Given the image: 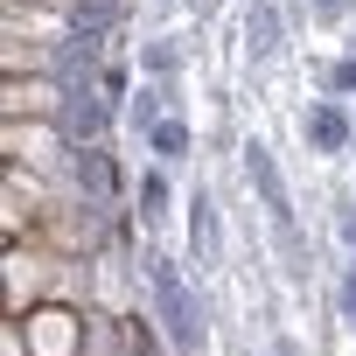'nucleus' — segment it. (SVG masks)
<instances>
[{
	"label": "nucleus",
	"instance_id": "39448f33",
	"mask_svg": "<svg viewBox=\"0 0 356 356\" xmlns=\"http://www.w3.org/2000/svg\"><path fill=\"white\" fill-rule=\"evenodd\" d=\"M300 133H307L314 154H349V112H342V98H314L300 112Z\"/></svg>",
	"mask_w": 356,
	"mask_h": 356
},
{
	"label": "nucleus",
	"instance_id": "423d86ee",
	"mask_svg": "<svg viewBox=\"0 0 356 356\" xmlns=\"http://www.w3.org/2000/svg\"><path fill=\"white\" fill-rule=\"evenodd\" d=\"M8 154L15 161H56V119H8Z\"/></svg>",
	"mask_w": 356,
	"mask_h": 356
},
{
	"label": "nucleus",
	"instance_id": "20e7f679",
	"mask_svg": "<svg viewBox=\"0 0 356 356\" xmlns=\"http://www.w3.org/2000/svg\"><path fill=\"white\" fill-rule=\"evenodd\" d=\"M0 286H8V314H29L35 300H49V293H42V252L15 238L8 259H0Z\"/></svg>",
	"mask_w": 356,
	"mask_h": 356
},
{
	"label": "nucleus",
	"instance_id": "7ed1b4c3",
	"mask_svg": "<svg viewBox=\"0 0 356 356\" xmlns=\"http://www.w3.org/2000/svg\"><path fill=\"white\" fill-rule=\"evenodd\" d=\"M0 119H63V84L56 77H8L0 84Z\"/></svg>",
	"mask_w": 356,
	"mask_h": 356
},
{
	"label": "nucleus",
	"instance_id": "9d476101",
	"mask_svg": "<svg viewBox=\"0 0 356 356\" xmlns=\"http://www.w3.org/2000/svg\"><path fill=\"white\" fill-rule=\"evenodd\" d=\"M147 154H154L161 168L189 161V126H182V119H161V126H147Z\"/></svg>",
	"mask_w": 356,
	"mask_h": 356
},
{
	"label": "nucleus",
	"instance_id": "f8f14e48",
	"mask_svg": "<svg viewBox=\"0 0 356 356\" xmlns=\"http://www.w3.org/2000/svg\"><path fill=\"white\" fill-rule=\"evenodd\" d=\"M335 314H342V328L356 335V252H349V266L335 273Z\"/></svg>",
	"mask_w": 356,
	"mask_h": 356
},
{
	"label": "nucleus",
	"instance_id": "6e6552de",
	"mask_svg": "<svg viewBox=\"0 0 356 356\" xmlns=\"http://www.w3.org/2000/svg\"><path fill=\"white\" fill-rule=\"evenodd\" d=\"M0 63H8V77H49V70H56L49 42H29V35H8V49H0Z\"/></svg>",
	"mask_w": 356,
	"mask_h": 356
},
{
	"label": "nucleus",
	"instance_id": "4468645a",
	"mask_svg": "<svg viewBox=\"0 0 356 356\" xmlns=\"http://www.w3.org/2000/svg\"><path fill=\"white\" fill-rule=\"evenodd\" d=\"M335 238L356 252V203H342V217H335Z\"/></svg>",
	"mask_w": 356,
	"mask_h": 356
},
{
	"label": "nucleus",
	"instance_id": "f257e3e1",
	"mask_svg": "<svg viewBox=\"0 0 356 356\" xmlns=\"http://www.w3.org/2000/svg\"><path fill=\"white\" fill-rule=\"evenodd\" d=\"M147 314L161 321L168 349L175 356H210V314H203V293L189 286V273L175 259H147Z\"/></svg>",
	"mask_w": 356,
	"mask_h": 356
},
{
	"label": "nucleus",
	"instance_id": "f3484780",
	"mask_svg": "<svg viewBox=\"0 0 356 356\" xmlns=\"http://www.w3.org/2000/svg\"><path fill=\"white\" fill-rule=\"evenodd\" d=\"M15 8H63V15H77L84 0H15Z\"/></svg>",
	"mask_w": 356,
	"mask_h": 356
},
{
	"label": "nucleus",
	"instance_id": "ddd939ff",
	"mask_svg": "<svg viewBox=\"0 0 356 356\" xmlns=\"http://www.w3.org/2000/svg\"><path fill=\"white\" fill-rule=\"evenodd\" d=\"M0 356H35V349H29V328H22V314H8V321H0Z\"/></svg>",
	"mask_w": 356,
	"mask_h": 356
},
{
	"label": "nucleus",
	"instance_id": "1a4fd4ad",
	"mask_svg": "<svg viewBox=\"0 0 356 356\" xmlns=\"http://www.w3.org/2000/svg\"><path fill=\"white\" fill-rule=\"evenodd\" d=\"M133 203H140V224H161V217H168L175 189H168V168H161V161H154V168H140V189H133Z\"/></svg>",
	"mask_w": 356,
	"mask_h": 356
},
{
	"label": "nucleus",
	"instance_id": "9b49d317",
	"mask_svg": "<svg viewBox=\"0 0 356 356\" xmlns=\"http://www.w3.org/2000/svg\"><path fill=\"white\" fill-rule=\"evenodd\" d=\"M252 49L259 56L280 49V8H273V0H252Z\"/></svg>",
	"mask_w": 356,
	"mask_h": 356
},
{
	"label": "nucleus",
	"instance_id": "f03ea898",
	"mask_svg": "<svg viewBox=\"0 0 356 356\" xmlns=\"http://www.w3.org/2000/svg\"><path fill=\"white\" fill-rule=\"evenodd\" d=\"M22 328H29V349L35 356H91V321L70 300H35L22 314Z\"/></svg>",
	"mask_w": 356,
	"mask_h": 356
},
{
	"label": "nucleus",
	"instance_id": "dca6fc26",
	"mask_svg": "<svg viewBox=\"0 0 356 356\" xmlns=\"http://www.w3.org/2000/svg\"><path fill=\"white\" fill-rule=\"evenodd\" d=\"M314 15H321V22H342V15H349V0H314Z\"/></svg>",
	"mask_w": 356,
	"mask_h": 356
},
{
	"label": "nucleus",
	"instance_id": "2eb2a0df",
	"mask_svg": "<svg viewBox=\"0 0 356 356\" xmlns=\"http://www.w3.org/2000/svg\"><path fill=\"white\" fill-rule=\"evenodd\" d=\"M335 91H342V98H356V56H349V63H335Z\"/></svg>",
	"mask_w": 356,
	"mask_h": 356
},
{
	"label": "nucleus",
	"instance_id": "0eeeda50",
	"mask_svg": "<svg viewBox=\"0 0 356 356\" xmlns=\"http://www.w3.org/2000/svg\"><path fill=\"white\" fill-rule=\"evenodd\" d=\"M189 252L203 259V266H217V252H224V224H217V203L196 189L189 196Z\"/></svg>",
	"mask_w": 356,
	"mask_h": 356
}]
</instances>
